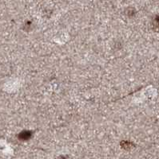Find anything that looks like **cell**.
Listing matches in <instances>:
<instances>
[{
  "mask_svg": "<svg viewBox=\"0 0 159 159\" xmlns=\"http://www.w3.org/2000/svg\"><path fill=\"white\" fill-rule=\"evenodd\" d=\"M31 133L29 131H23L22 132L21 134H19V139H21V140H23V141H25V140H27V139H29L30 138H31Z\"/></svg>",
  "mask_w": 159,
  "mask_h": 159,
  "instance_id": "obj_1",
  "label": "cell"
},
{
  "mask_svg": "<svg viewBox=\"0 0 159 159\" xmlns=\"http://www.w3.org/2000/svg\"><path fill=\"white\" fill-rule=\"evenodd\" d=\"M157 22H158V23H159V18H157Z\"/></svg>",
  "mask_w": 159,
  "mask_h": 159,
  "instance_id": "obj_2",
  "label": "cell"
}]
</instances>
